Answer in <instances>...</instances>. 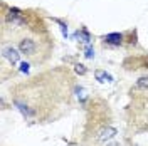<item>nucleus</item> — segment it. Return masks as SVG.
Returning a JSON list of instances; mask_svg holds the SVG:
<instances>
[{
    "label": "nucleus",
    "instance_id": "f257e3e1",
    "mask_svg": "<svg viewBox=\"0 0 148 146\" xmlns=\"http://www.w3.org/2000/svg\"><path fill=\"white\" fill-rule=\"evenodd\" d=\"M7 22L14 24V25H24L25 24V17L18 9H10L7 14Z\"/></svg>",
    "mask_w": 148,
    "mask_h": 146
},
{
    "label": "nucleus",
    "instance_id": "f03ea898",
    "mask_svg": "<svg viewBox=\"0 0 148 146\" xmlns=\"http://www.w3.org/2000/svg\"><path fill=\"white\" fill-rule=\"evenodd\" d=\"M2 54H3V57H5L9 62L15 64V62H18V59H20V54H22V52H18L15 47L7 46V47H3V49H2Z\"/></svg>",
    "mask_w": 148,
    "mask_h": 146
},
{
    "label": "nucleus",
    "instance_id": "7ed1b4c3",
    "mask_svg": "<svg viewBox=\"0 0 148 146\" xmlns=\"http://www.w3.org/2000/svg\"><path fill=\"white\" fill-rule=\"evenodd\" d=\"M118 134V131L114 128H103V129H99L98 131V134H96V139L98 141H101V143H106V141H110V139H113V138Z\"/></svg>",
    "mask_w": 148,
    "mask_h": 146
},
{
    "label": "nucleus",
    "instance_id": "20e7f679",
    "mask_svg": "<svg viewBox=\"0 0 148 146\" xmlns=\"http://www.w3.org/2000/svg\"><path fill=\"white\" fill-rule=\"evenodd\" d=\"M18 50L25 55H32L36 52V42H34L32 39H24V40H20V44H18Z\"/></svg>",
    "mask_w": 148,
    "mask_h": 146
},
{
    "label": "nucleus",
    "instance_id": "39448f33",
    "mask_svg": "<svg viewBox=\"0 0 148 146\" xmlns=\"http://www.w3.org/2000/svg\"><path fill=\"white\" fill-rule=\"evenodd\" d=\"M103 40H104L106 44H110V46H120L121 42H123V34H118V32L108 34V35L103 37Z\"/></svg>",
    "mask_w": 148,
    "mask_h": 146
},
{
    "label": "nucleus",
    "instance_id": "423d86ee",
    "mask_svg": "<svg viewBox=\"0 0 148 146\" xmlns=\"http://www.w3.org/2000/svg\"><path fill=\"white\" fill-rule=\"evenodd\" d=\"M96 79L99 82H113V76L111 74H108L106 71H96Z\"/></svg>",
    "mask_w": 148,
    "mask_h": 146
},
{
    "label": "nucleus",
    "instance_id": "0eeeda50",
    "mask_svg": "<svg viewBox=\"0 0 148 146\" xmlns=\"http://www.w3.org/2000/svg\"><path fill=\"white\" fill-rule=\"evenodd\" d=\"M76 37H77V39H79L81 42H84L86 46H88V44H89V40H91L89 34H88V32H86L84 29H83V30H77V32H76Z\"/></svg>",
    "mask_w": 148,
    "mask_h": 146
},
{
    "label": "nucleus",
    "instance_id": "6e6552de",
    "mask_svg": "<svg viewBox=\"0 0 148 146\" xmlns=\"http://www.w3.org/2000/svg\"><path fill=\"white\" fill-rule=\"evenodd\" d=\"M136 89H148V76L140 77L136 81Z\"/></svg>",
    "mask_w": 148,
    "mask_h": 146
},
{
    "label": "nucleus",
    "instance_id": "1a4fd4ad",
    "mask_svg": "<svg viewBox=\"0 0 148 146\" xmlns=\"http://www.w3.org/2000/svg\"><path fill=\"white\" fill-rule=\"evenodd\" d=\"M84 55H86L88 59H92V57H94V49H92L91 46H88L86 47V50H84Z\"/></svg>",
    "mask_w": 148,
    "mask_h": 146
},
{
    "label": "nucleus",
    "instance_id": "9d476101",
    "mask_svg": "<svg viewBox=\"0 0 148 146\" xmlns=\"http://www.w3.org/2000/svg\"><path fill=\"white\" fill-rule=\"evenodd\" d=\"M74 67H76V72L77 74H86V67L83 64H76Z\"/></svg>",
    "mask_w": 148,
    "mask_h": 146
},
{
    "label": "nucleus",
    "instance_id": "9b49d317",
    "mask_svg": "<svg viewBox=\"0 0 148 146\" xmlns=\"http://www.w3.org/2000/svg\"><path fill=\"white\" fill-rule=\"evenodd\" d=\"M29 67H30V65H29L27 62H22V64H20V72H25V74H27L29 72Z\"/></svg>",
    "mask_w": 148,
    "mask_h": 146
},
{
    "label": "nucleus",
    "instance_id": "f8f14e48",
    "mask_svg": "<svg viewBox=\"0 0 148 146\" xmlns=\"http://www.w3.org/2000/svg\"><path fill=\"white\" fill-rule=\"evenodd\" d=\"M59 25H61V30H62V35L67 37V25H66V24H62V22H59Z\"/></svg>",
    "mask_w": 148,
    "mask_h": 146
}]
</instances>
